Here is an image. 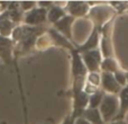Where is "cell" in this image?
I'll return each instance as SVG.
<instances>
[{
	"label": "cell",
	"instance_id": "6da1fadb",
	"mask_svg": "<svg viewBox=\"0 0 128 124\" xmlns=\"http://www.w3.org/2000/svg\"><path fill=\"white\" fill-rule=\"evenodd\" d=\"M45 32L44 27L33 26H19L12 32L14 41L20 46L22 51H28L35 44L36 38Z\"/></svg>",
	"mask_w": 128,
	"mask_h": 124
},
{
	"label": "cell",
	"instance_id": "7a4b0ae2",
	"mask_svg": "<svg viewBox=\"0 0 128 124\" xmlns=\"http://www.w3.org/2000/svg\"><path fill=\"white\" fill-rule=\"evenodd\" d=\"M72 52V75H73V94H76L84 89V82L86 78V70L80 53H78L76 50H73Z\"/></svg>",
	"mask_w": 128,
	"mask_h": 124
},
{
	"label": "cell",
	"instance_id": "3957f363",
	"mask_svg": "<svg viewBox=\"0 0 128 124\" xmlns=\"http://www.w3.org/2000/svg\"><path fill=\"white\" fill-rule=\"evenodd\" d=\"M119 109H120V105L117 96L111 95V94H106L99 106V111L104 122L110 123L112 121L117 120Z\"/></svg>",
	"mask_w": 128,
	"mask_h": 124
},
{
	"label": "cell",
	"instance_id": "277c9868",
	"mask_svg": "<svg viewBox=\"0 0 128 124\" xmlns=\"http://www.w3.org/2000/svg\"><path fill=\"white\" fill-rule=\"evenodd\" d=\"M82 58L84 66H86V70L91 72H98L100 70V66H101L102 58H101V52L98 49L91 50V51H86L80 54Z\"/></svg>",
	"mask_w": 128,
	"mask_h": 124
},
{
	"label": "cell",
	"instance_id": "5b68a950",
	"mask_svg": "<svg viewBox=\"0 0 128 124\" xmlns=\"http://www.w3.org/2000/svg\"><path fill=\"white\" fill-rule=\"evenodd\" d=\"M47 19V10L44 8H40V7H35L34 9L27 11L26 15L24 17V22L27 26H40V24L45 23Z\"/></svg>",
	"mask_w": 128,
	"mask_h": 124
},
{
	"label": "cell",
	"instance_id": "8992f818",
	"mask_svg": "<svg viewBox=\"0 0 128 124\" xmlns=\"http://www.w3.org/2000/svg\"><path fill=\"white\" fill-rule=\"evenodd\" d=\"M89 106V95L84 90L73 94V112L72 115L75 118L81 117L82 113Z\"/></svg>",
	"mask_w": 128,
	"mask_h": 124
},
{
	"label": "cell",
	"instance_id": "52a82bcc",
	"mask_svg": "<svg viewBox=\"0 0 128 124\" xmlns=\"http://www.w3.org/2000/svg\"><path fill=\"white\" fill-rule=\"evenodd\" d=\"M100 84L102 86V90L107 91V93L111 94V95H116V94L120 93V90H122V86L117 82L114 73L102 72L101 82Z\"/></svg>",
	"mask_w": 128,
	"mask_h": 124
},
{
	"label": "cell",
	"instance_id": "ba28073f",
	"mask_svg": "<svg viewBox=\"0 0 128 124\" xmlns=\"http://www.w3.org/2000/svg\"><path fill=\"white\" fill-rule=\"evenodd\" d=\"M73 22H74V17L68 15L64 16L62 19H60L58 23L54 24V27L58 29V32L63 35L65 38L71 40L72 38V34H71V26H72Z\"/></svg>",
	"mask_w": 128,
	"mask_h": 124
},
{
	"label": "cell",
	"instance_id": "9c48e42d",
	"mask_svg": "<svg viewBox=\"0 0 128 124\" xmlns=\"http://www.w3.org/2000/svg\"><path fill=\"white\" fill-rule=\"evenodd\" d=\"M66 10L72 17H81L86 16L89 11V4L84 1H68Z\"/></svg>",
	"mask_w": 128,
	"mask_h": 124
},
{
	"label": "cell",
	"instance_id": "30bf717a",
	"mask_svg": "<svg viewBox=\"0 0 128 124\" xmlns=\"http://www.w3.org/2000/svg\"><path fill=\"white\" fill-rule=\"evenodd\" d=\"M12 56V41L8 37L0 35V58L4 61V63H11Z\"/></svg>",
	"mask_w": 128,
	"mask_h": 124
},
{
	"label": "cell",
	"instance_id": "8fae6325",
	"mask_svg": "<svg viewBox=\"0 0 128 124\" xmlns=\"http://www.w3.org/2000/svg\"><path fill=\"white\" fill-rule=\"evenodd\" d=\"M99 44V33H98V29L94 28L93 32L91 33V35L89 36V38L86 41L83 45L79 46L76 50L78 53H83V52H86V51H91V50H96Z\"/></svg>",
	"mask_w": 128,
	"mask_h": 124
},
{
	"label": "cell",
	"instance_id": "7c38bea8",
	"mask_svg": "<svg viewBox=\"0 0 128 124\" xmlns=\"http://www.w3.org/2000/svg\"><path fill=\"white\" fill-rule=\"evenodd\" d=\"M15 27V23H12L8 17V13L6 10L0 16V35L8 37L10 33H12V29Z\"/></svg>",
	"mask_w": 128,
	"mask_h": 124
},
{
	"label": "cell",
	"instance_id": "4fadbf2b",
	"mask_svg": "<svg viewBox=\"0 0 128 124\" xmlns=\"http://www.w3.org/2000/svg\"><path fill=\"white\" fill-rule=\"evenodd\" d=\"M81 117H83L84 120H86L89 123L91 124H104V120L101 117L99 108H86V111L82 113Z\"/></svg>",
	"mask_w": 128,
	"mask_h": 124
},
{
	"label": "cell",
	"instance_id": "5bb4252c",
	"mask_svg": "<svg viewBox=\"0 0 128 124\" xmlns=\"http://www.w3.org/2000/svg\"><path fill=\"white\" fill-rule=\"evenodd\" d=\"M65 16V10L64 8L60 6H56V5H53L51 8L47 10V20L52 24H55L58 23L60 19Z\"/></svg>",
	"mask_w": 128,
	"mask_h": 124
},
{
	"label": "cell",
	"instance_id": "9a60e30c",
	"mask_svg": "<svg viewBox=\"0 0 128 124\" xmlns=\"http://www.w3.org/2000/svg\"><path fill=\"white\" fill-rule=\"evenodd\" d=\"M118 99H119L120 109H119V114H118V116H117V120H122L124 114L128 111V85L122 88Z\"/></svg>",
	"mask_w": 128,
	"mask_h": 124
},
{
	"label": "cell",
	"instance_id": "2e32d148",
	"mask_svg": "<svg viewBox=\"0 0 128 124\" xmlns=\"http://www.w3.org/2000/svg\"><path fill=\"white\" fill-rule=\"evenodd\" d=\"M104 95H106V93L104 90H97L93 94H91L89 96V106L88 107L89 108H99Z\"/></svg>",
	"mask_w": 128,
	"mask_h": 124
},
{
	"label": "cell",
	"instance_id": "e0dca14e",
	"mask_svg": "<svg viewBox=\"0 0 128 124\" xmlns=\"http://www.w3.org/2000/svg\"><path fill=\"white\" fill-rule=\"evenodd\" d=\"M100 68H101L102 72H109V73H116L119 70L117 62L114 60L112 58H104L101 62Z\"/></svg>",
	"mask_w": 128,
	"mask_h": 124
},
{
	"label": "cell",
	"instance_id": "ac0fdd59",
	"mask_svg": "<svg viewBox=\"0 0 128 124\" xmlns=\"http://www.w3.org/2000/svg\"><path fill=\"white\" fill-rule=\"evenodd\" d=\"M50 34H51L52 38H53V40L56 42V44L62 45V46L68 47V49H70L71 51H73V50H74V49L72 47V45L70 44V42H68V38H65L63 35H61V34L58 33V31H54V29H51V31H50Z\"/></svg>",
	"mask_w": 128,
	"mask_h": 124
},
{
	"label": "cell",
	"instance_id": "d6986e66",
	"mask_svg": "<svg viewBox=\"0 0 128 124\" xmlns=\"http://www.w3.org/2000/svg\"><path fill=\"white\" fill-rule=\"evenodd\" d=\"M101 54H104L106 58H111V44L107 36H104L101 41Z\"/></svg>",
	"mask_w": 128,
	"mask_h": 124
},
{
	"label": "cell",
	"instance_id": "ffe728a7",
	"mask_svg": "<svg viewBox=\"0 0 128 124\" xmlns=\"http://www.w3.org/2000/svg\"><path fill=\"white\" fill-rule=\"evenodd\" d=\"M86 79L89 81V85H91L93 87H98L101 82V75H99L98 72H91Z\"/></svg>",
	"mask_w": 128,
	"mask_h": 124
},
{
	"label": "cell",
	"instance_id": "44dd1931",
	"mask_svg": "<svg viewBox=\"0 0 128 124\" xmlns=\"http://www.w3.org/2000/svg\"><path fill=\"white\" fill-rule=\"evenodd\" d=\"M114 76H115L116 80H117V82L120 85V86H126L127 84V79H126V73L122 72V71L118 70L116 73H114Z\"/></svg>",
	"mask_w": 128,
	"mask_h": 124
},
{
	"label": "cell",
	"instance_id": "7402d4cb",
	"mask_svg": "<svg viewBox=\"0 0 128 124\" xmlns=\"http://www.w3.org/2000/svg\"><path fill=\"white\" fill-rule=\"evenodd\" d=\"M36 7V4L35 1H22L20 2V9L22 10H32Z\"/></svg>",
	"mask_w": 128,
	"mask_h": 124
},
{
	"label": "cell",
	"instance_id": "603a6c76",
	"mask_svg": "<svg viewBox=\"0 0 128 124\" xmlns=\"http://www.w3.org/2000/svg\"><path fill=\"white\" fill-rule=\"evenodd\" d=\"M75 120H76V118H75L73 115H68V117H66L65 120L62 122V124H74L75 123Z\"/></svg>",
	"mask_w": 128,
	"mask_h": 124
},
{
	"label": "cell",
	"instance_id": "cb8c5ba5",
	"mask_svg": "<svg viewBox=\"0 0 128 124\" xmlns=\"http://www.w3.org/2000/svg\"><path fill=\"white\" fill-rule=\"evenodd\" d=\"M74 124H91V123H89L86 120H84L83 117H78L76 120H75V123Z\"/></svg>",
	"mask_w": 128,
	"mask_h": 124
},
{
	"label": "cell",
	"instance_id": "d4e9b609",
	"mask_svg": "<svg viewBox=\"0 0 128 124\" xmlns=\"http://www.w3.org/2000/svg\"><path fill=\"white\" fill-rule=\"evenodd\" d=\"M109 124H127V123L122 118V120H115V121H112V122H110Z\"/></svg>",
	"mask_w": 128,
	"mask_h": 124
},
{
	"label": "cell",
	"instance_id": "484cf974",
	"mask_svg": "<svg viewBox=\"0 0 128 124\" xmlns=\"http://www.w3.org/2000/svg\"><path fill=\"white\" fill-rule=\"evenodd\" d=\"M126 79H127V84H128V71L126 72Z\"/></svg>",
	"mask_w": 128,
	"mask_h": 124
},
{
	"label": "cell",
	"instance_id": "4316f807",
	"mask_svg": "<svg viewBox=\"0 0 128 124\" xmlns=\"http://www.w3.org/2000/svg\"><path fill=\"white\" fill-rule=\"evenodd\" d=\"M51 123H52V121H51V120H50V121H48V122H47V123H45V124H51Z\"/></svg>",
	"mask_w": 128,
	"mask_h": 124
}]
</instances>
